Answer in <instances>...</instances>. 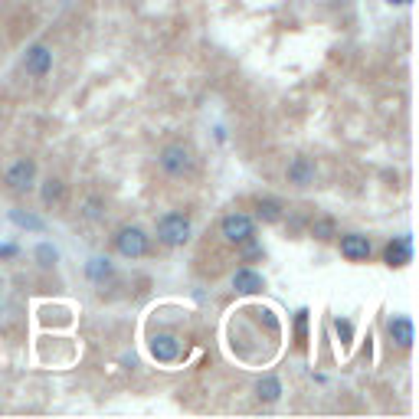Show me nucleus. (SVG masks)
Here are the masks:
<instances>
[{"mask_svg": "<svg viewBox=\"0 0 419 419\" xmlns=\"http://www.w3.org/2000/svg\"><path fill=\"white\" fill-rule=\"evenodd\" d=\"M86 272L92 282H105V278L112 276V262H108V259H89Z\"/></svg>", "mask_w": 419, "mask_h": 419, "instance_id": "nucleus-17", "label": "nucleus"}, {"mask_svg": "<svg viewBox=\"0 0 419 419\" xmlns=\"http://www.w3.org/2000/svg\"><path fill=\"white\" fill-rule=\"evenodd\" d=\"M314 177H318V167H314L311 157H305V154H298V157H292V161H288L285 181L292 183V187H311Z\"/></svg>", "mask_w": 419, "mask_h": 419, "instance_id": "nucleus-8", "label": "nucleus"}, {"mask_svg": "<svg viewBox=\"0 0 419 419\" xmlns=\"http://www.w3.org/2000/svg\"><path fill=\"white\" fill-rule=\"evenodd\" d=\"M37 259H39V262H43V266H53V262H56V249H53V246H46V243H43V246L37 249Z\"/></svg>", "mask_w": 419, "mask_h": 419, "instance_id": "nucleus-20", "label": "nucleus"}, {"mask_svg": "<svg viewBox=\"0 0 419 419\" xmlns=\"http://www.w3.org/2000/svg\"><path fill=\"white\" fill-rule=\"evenodd\" d=\"M337 249H341V256L347 262H367L373 252L370 236H363V233H344V236H337Z\"/></svg>", "mask_w": 419, "mask_h": 419, "instance_id": "nucleus-6", "label": "nucleus"}, {"mask_svg": "<svg viewBox=\"0 0 419 419\" xmlns=\"http://www.w3.org/2000/svg\"><path fill=\"white\" fill-rule=\"evenodd\" d=\"M334 331H337V337H341L344 347L354 341V324L347 321V318H334Z\"/></svg>", "mask_w": 419, "mask_h": 419, "instance_id": "nucleus-19", "label": "nucleus"}, {"mask_svg": "<svg viewBox=\"0 0 419 419\" xmlns=\"http://www.w3.org/2000/svg\"><path fill=\"white\" fill-rule=\"evenodd\" d=\"M115 249H118V256H124V259H141V256H148V249H151V236H148L141 226H122L115 233Z\"/></svg>", "mask_w": 419, "mask_h": 419, "instance_id": "nucleus-4", "label": "nucleus"}, {"mask_svg": "<svg viewBox=\"0 0 419 419\" xmlns=\"http://www.w3.org/2000/svg\"><path fill=\"white\" fill-rule=\"evenodd\" d=\"M193 236V223L187 213H164L157 219V243L167 249H181L187 246Z\"/></svg>", "mask_w": 419, "mask_h": 419, "instance_id": "nucleus-2", "label": "nucleus"}, {"mask_svg": "<svg viewBox=\"0 0 419 419\" xmlns=\"http://www.w3.org/2000/svg\"><path fill=\"white\" fill-rule=\"evenodd\" d=\"M390 337L400 344V347H413V341H416V331H413L410 318H393V321H390Z\"/></svg>", "mask_w": 419, "mask_h": 419, "instance_id": "nucleus-13", "label": "nucleus"}, {"mask_svg": "<svg viewBox=\"0 0 419 419\" xmlns=\"http://www.w3.org/2000/svg\"><path fill=\"white\" fill-rule=\"evenodd\" d=\"M252 207H256V219H262V223H282V217H285V207L276 197H256Z\"/></svg>", "mask_w": 419, "mask_h": 419, "instance_id": "nucleus-12", "label": "nucleus"}, {"mask_svg": "<svg viewBox=\"0 0 419 419\" xmlns=\"http://www.w3.org/2000/svg\"><path fill=\"white\" fill-rule=\"evenodd\" d=\"M63 193H66V183L59 181V177H49L43 183V207H59L63 203Z\"/></svg>", "mask_w": 419, "mask_h": 419, "instance_id": "nucleus-14", "label": "nucleus"}, {"mask_svg": "<svg viewBox=\"0 0 419 419\" xmlns=\"http://www.w3.org/2000/svg\"><path fill=\"white\" fill-rule=\"evenodd\" d=\"M256 397L262 403H276L278 397H282V383H278L276 377H262V380L256 383Z\"/></svg>", "mask_w": 419, "mask_h": 419, "instance_id": "nucleus-15", "label": "nucleus"}, {"mask_svg": "<svg viewBox=\"0 0 419 419\" xmlns=\"http://www.w3.org/2000/svg\"><path fill=\"white\" fill-rule=\"evenodd\" d=\"M413 259V239L410 236H400V239H393L390 246L383 249V262L390 269H400V266H406Z\"/></svg>", "mask_w": 419, "mask_h": 419, "instance_id": "nucleus-10", "label": "nucleus"}, {"mask_svg": "<svg viewBox=\"0 0 419 419\" xmlns=\"http://www.w3.org/2000/svg\"><path fill=\"white\" fill-rule=\"evenodd\" d=\"M219 236H223V243H229V246H243L246 239L256 236V219L249 217V213L233 210V213H226V217L219 219Z\"/></svg>", "mask_w": 419, "mask_h": 419, "instance_id": "nucleus-3", "label": "nucleus"}, {"mask_svg": "<svg viewBox=\"0 0 419 419\" xmlns=\"http://www.w3.org/2000/svg\"><path fill=\"white\" fill-rule=\"evenodd\" d=\"M4 183H7L13 193H30L33 191V183H37V164L30 161V157L13 161L7 171H4Z\"/></svg>", "mask_w": 419, "mask_h": 419, "instance_id": "nucleus-5", "label": "nucleus"}, {"mask_svg": "<svg viewBox=\"0 0 419 419\" xmlns=\"http://www.w3.org/2000/svg\"><path fill=\"white\" fill-rule=\"evenodd\" d=\"M157 167L174 181H183V177H193V171H197V154H193L191 144L171 141L164 144L161 154H157Z\"/></svg>", "mask_w": 419, "mask_h": 419, "instance_id": "nucleus-1", "label": "nucleus"}, {"mask_svg": "<svg viewBox=\"0 0 419 419\" xmlns=\"http://www.w3.org/2000/svg\"><path fill=\"white\" fill-rule=\"evenodd\" d=\"M233 288H236L239 295H259V292H262V288H266V278L259 276L256 269H236V272H233Z\"/></svg>", "mask_w": 419, "mask_h": 419, "instance_id": "nucleus-9", "label": "nucleus"}, {"mask_svg": "<svg viewBox=\"0 0 419 419\" xmlns=\"http://www.w3.org/2000/svg\"><path fill=\"white\" fill-rule=\"evenodd\" d=\"M311 236L321 239V243H331V239L337 236V223H334L331 217H318L311 223Z\"/></svg>", "mask_w": 419, "mask_h": 419, "instance_id": "nucleus-16", "label": "nucleus"}, {"mask_svg": "<svg viewBox=\"0 0 419 419\" xmlns=\"http://www.w3.org/2000/svg\"><path fill=\"white\" fill-rule=\"evenodd\" d=\"M305 324H308V311H298V318H295V334H298V341H305Z\"/></svg>", "mask_w": 419, "mask_h": 419, "instance_id": "nucleus-21", "label": "nucleus"}, {"mask_svg": "<svg viewBox=\"0 0 419 419\" xmlns=\"http://www.w3.org/2000/svg\"><path fill=\"white\" fill-rule=\"evenodd\" d=\"M23 69H27V76H33V79L49 76V69H53V49L43 46V43L30 46L27 56H23Z\"/></svg>", "mask_w": 419, "mask_h": 419, "instance_id": "nucleus-7", "label": "nucleus"}, {"mask_svg": "<svg viewBox=\"0 0 419 419\" xmlns=\"http://www.w3.org/2000/svg\"><path fill=\"white\" fill-rule=\"evenodd\" d=\"M151 354L161 363H171V361L181 357V341H177L174 334H154L151 337Z\"/></svg>", "mask_w": 419, "mask_h": 419, "instance_id": "nucleus-11", "label": "nucleus"}, {"mask_svg": "<svg viewBox=\"0 0 419 419\" xmlns=\"http://www.w3.org/2000/svg\"><path fill=\"white\" fill-rule=\"evenodd\" d=\"M17 256V246H0V259H10Z\"/></svg>", "mask_w": 419, "mask_h": 419, "instance_id": "nucleus-22", "label": "nucleus"}, {"mask_svg": "<svg viewBox=\"0 0 419 419\" xmlns=\"http://www.w3.org/2000/svg\"><path fill=\"white\" fill-rule=\"evenodd\" d=\"M387 4H410V0H387Z\"/></svg>", "mask_w": 419, "mask_h": 419, "instance_id": "nucleus-23", "label": "nucleus"}, {"mask_svg": "<svg viewBox=\"0 0 419 419\" xmlns=\"http://www.w3.org/2000/svg\"><path fill=\"white\" fill-rule=\"evenodd\" d=\"M10 219H13L17 226H27V229H43V219L30 217V213H23V210H13V213H10Z\"/></svg>", "mask_w": 419, "mask_h": 419, "instance_id": "nucleus-18", "label": "nucleus"}]
</instances>
